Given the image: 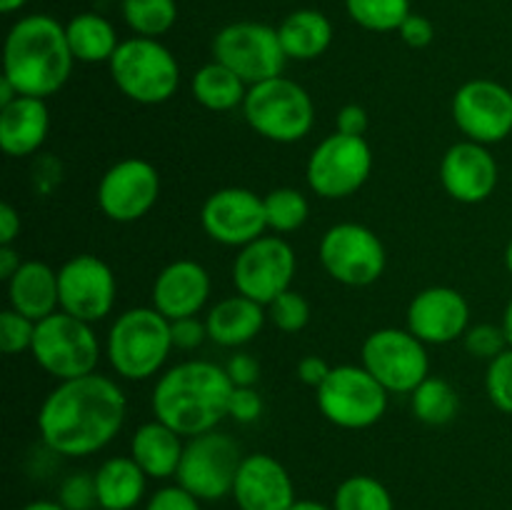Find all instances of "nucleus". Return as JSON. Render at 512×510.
<instances>
[{
	"label": "nucleus",
	"mask_w": 512,
	"mask_h": 510,
	"mask_svg": "<svg viewBox=\"0 0 512 510\" xmlns=\"http://www.w3.org/2000/svg\"><path fill=\"white\" fill-rule=\"evenodd\" d=\"M128 400L113 378L100 373L60 380L38 410V430L55 455L85 458L105 445L125 425Z\"/></svg>",
	"instance_id": "obj_1"
},
{
	"label": "nucleus",
	"mask_w": 512,
	"mask_h": 510,
	"mask_svg": "<svg viewBox=\"0 0 512 510\" xmlns=\"http://www.w3.org/2000/svg\"><path fill=\"white\" fill-rule=\"evenodd\" d=\"M228 370L210 360H185L158 378L150 398L155 420L165 423L183 438L210 433L228 418L230 395Z\"/></svg>",
	"instance_id": "obj_2"
},
{
	"label": "nucleus",
	"mask_w": 512,
	"mask_h": 510,
	"mask_svg": "<svg viewBox=\"0 0 512 510\" xmlns=\"http://www.w3.org/2000/svg\"><path fill=\"white\" fill-rule=\"evenodd\" d=\"M73 63L65 25L53 15H23L10 25L3 45V78L20 95L43 100L55 95L68 83Z\"/></svg>",
	"instance_id": "obj_3"
},
{
	"label": "nucleus",
	"mask_w": 512,
	"mask_h": 510,
	"mask_svg": "<svg viewBox=\"0 0 512 510\" xmlns=\"http://www.w3.org/2000/svg\"><path fill=\"white\" fill-rule=\"evenodd\" d=\"M170 320L155 308H130L115 318L105 340V355L125 380H148L160 373L173 350Z\"/></svg>",
	"instance_id": "obj_4"
},
{
	"label": "nucleus",
	"mask_w": 512,
	"mask_h": 510,
	"mask_svg": "<svg viewBox=\"0 0 512 510\" xmlns=\"http://www.w3.org/2000/svg\"><path fill=\"white\" fill-rule=\"evenodd\" d=\"M110 78L120 93L140 105H160L178 93L180 65L155 38L123 40L108 63Z\"/></svg>",
	"instance_id": "obj_5"
},
{
	"label": "nucleus",
	"mask_w": 512,
	"mask_h": 510,
	"mask_svg": "<svg viewBox=\"0 0 512 510\" xmlns=\"http://www.w3.org/2000/svg\"><path fill=\"white\" fill-rule=\"evenodd\" d=\"M243 115L260 138L290 145L303 140L313 130L315 105L303 85L278 75V78L250 85Z\"/></svg>",
	"instance_id": "obj_6"
},
{
	"label": "nucleus",
	"mask_w": 512,
	"mask_h": 510,
	"mask_svg": "<svg viewBox=\"0 0 512 510\" xmlns=\"http://www.w3.org/2000/svg\"><path fill=\"white\" fill-rule=\"evenodd\" d=\"M30 355L50 378L60 383V380L95 373L100 360V340L93 325L58 310L35 323Z\"/></svg>",
	"instance_id": "obj_7"
},
{
	"label": "nucleus",
	"mask_w": 512,
	"mask_h": 510,
	"mask_svg": "<svg viewBox=\"0 0 512 510\" xmlns=\"http://www.w3.org/2000/svg\"><path fill=\"white\" fill-rule=\"evenodd\" d=\"M213 58L243 78L248 88L283 75L288 63L278 28L255 20H240L220 28L213 38Z\"/></svg>",
	"instance_id": "obj_8"
},
{
	"label": "nucleus",
	"mask_w": 512,
	"mask_h": 510,
	"mask_svg": "<svg viewBox=\"0 0 512 510\" xmlns=\"http://www.w3.org/2000/svg\"><path fill=\"white\" fill-rule=\"evenodd\" d=\"M373 173V150L368 140L355 135L330 133L308 158L305 178L310 190L325 200L350 198L368 183Z\"/></svg>",
	"instance_id": "obj_9"
},
{
	"label": "nucleus",
	"mask_w": 512,
	"mask_h": 510,
	"mask_svg": "<svg viewBox=\"0 0 512 510\" xmlns=\"http://www.w3.org/2000/svg\"><path fill=\"white\" fill-rule=\"evenodd\" d=\"M388 395L363 365H335L318 388V408L338 428L365 430L385 415Z\"/></svg>",
	"instance_id": "obj_10"
},
{
	"label": "nucleus",
	"mask_w": 512,
	"mask_h": 510,
	"mask_svg": "<svg viewBox=\"0 0 512 510\" xmlns=\"http://www.w3.org/2000/svg\"><path fill=\"white\" fill-rule=\"evenodd\" d=\"M243 458L245 455L240 453V445L230 435L218 433V430L195 435L185 443L175 483L183 485L188 493H193L203 503L220 500L225 495H233V485Z\"/></svg>",
	"instance_id": "obj_11"
},
{
	"label": "nucleus",
	"mask_w": 512,
	"mask_h": 510,
	"mask_svg": "<svg viewBox=\"0 0 512 510\" xmlns=\"http://www.w3.org/2000/svg\"><path fill=\"white\" fill-rule=\"evenodd\" d=\"M360 365L388 393H413L430 375L425 343L408 328H380L363 343Z\"/></svg>",
	"instance_id": "obj_12"
},
{
	"label": "nucleus",
	"mask_w": 512,
	"mask_h": 510,
	"mask_svg": "<svg viewBox=\"0 0 512 510\" xmlns=\"http://www.w3.org/2000/svg\"><path fill=\"white\" fill-rule=\"evenodd\" d=\"M320 263L325 273L348 288H365L383 278L385 245L378 235L360 223H338L325 230L320 240Z\"/></svg>",
	"instance_id": "obj_13"
},
{
	"label": "nucleus",
	"mask_w": 512,
	"mask_h": 510,
	"mask_svg": "<svg viewBox=\"0 0 512 510\" xmlns=\"http://www.w3.org/2000/svg\"><path fill=\"white\" fill-rule=\"evenodd\" d=\"M295 250L280 235L253 240L233 263V285L240 295L268 308L280 293L290 290L295 275Z\"/></svg>",
	"instance_id": "obj_14"
},
{
	"label": "nucleus",
	"mask_w": 512,
	"mask_h": 510,
	"mask_svg": "<svg viewBox=\"0 0 512 510\" xmlns=\"http://www.w3.org/2000/svg\"><path fill=\"white\" fill-rule=\"evenodd\" d=\"M60 310L85 323L108 318L118 295L113 268L98 255L80 253L65 260L58 270Z\"/></svg>",
	"instance_id": "obj_15"
},
{
	"label": "nucleus",
	"mask_w": 512,
	"mask_h": 510,
	"mask_svg": "<svg viewBox=\"0 0 512 510\" xmlns=\"http://www.w3.org/2000/svg\"><path fill=\"white\" fill-rule=\"evenodd\" d=\"M453 120L465 140L500 143L512 133V90L488 78L468 80L453 95Z\"/></svg>",
	"instance_id": "obj_16"
},
{
	"label": "nucleus",
	"mask_w": 512,
	"mask_h": 510,
	"mask_svg": "<svg viewBox=\"0 0 512 510\" xmlns=\"http://www.w3.org/2000/svg\"><path fill=\"white\" fill-rule=\"evenodd\" d=\"M160 198V173L143 158L118 160L98 183V205L115 223H135Z\"/></svg>",
	"instance_id": "obj_17"
},
{
	"label": "nucleus",
	"mask_w": 512,
	"mask_h": 510,
	"mask_svg": "<svg viewBox=\"0 0 512 510\" xmlns=\"http://www.w3.org/2000/svg\"><path fill=\"white\" fill-rule=\"evenodd\" d=\"M200 225L215 243L245 248L268 230L265 203L248 188H220L200 208Z\"/></svg>",
	"instance_id": "obj_18"
},
{
	"label": "nucleus",
	"mask_w": 512,
	"mask_h": 510,
	"mask_svg": "<svg viewBox=\"0 0 512 510\" xmlns=\"http://www.w3.org/2000/svg\"><path fill=\"white\" fill-rule=\"evenodd\" d=\"M470 328V305L460 290L448 285L425 288L410 300L408 330L425 345H448Z\"/></svg>",
	"instance_id": "obj_19"
},
{
	"label": "nucleus",
	"mask_w": 512,
	"mask_h": 510,
	"mask_svg": "<svg viewBox=\"0 0 512 510\" xmlns=\"http://www.w3.org/2000/svg\"><path fill=\"white\" fill-rule=\"evenodd\" d=\"M500 168L488 145L460 140L450 145L448 153L440 160V183L445 193L465 205H475L488 200L498 188Z\"/></svg>",
	"instance_id": "obj_20"
},
{
	"label": "nucleus",
	"mask_w": 512,
	"mask_h": 510,
	"mask_svg": "<svg viewBox=\"0 0 512 510\" xmlns=\"http://www.w3.org/2000/svg\"><path fill=\"white\" fill-rule=\"evenodd\" d=\"M233 498L240 510H290L298 500L288 468L268 453L245 455Z\"/></svg>",
	"instance_id": "obj_21"
},
{
	"label": "nucleus",
	"mask_w": 512,
	"mask_h": 510,
	"mask_svg": "<svg viewBox=\"0 0 512 510\" xmlns=\"http://www.w3.org/2000/svg\"><path fill=\"white\" fill-rule=\"evenodd\" d=\"M210 275L195 260H175L165 265L153 283V308L168 320L193 318L210 298Z\"/></svg>",
	"instance_id": "obj_22"
},
{
	"label": "nucleus",
	"mask_w": 512,
	"mask_h": 510,
	"mask_svg": "<svg viewBox=\"0 0 512 510\" xmlns=\"http://www.w3.org/2000/svg\"><path fill=\"white\" fill-rule=\"evenodd\" d=\"M50 130V113L43 98L20 95L0 108V148L8 158H25L43 148Z\"/></svg>",
	"instance_id": "obj_23"
},
{
	"label": "nucleus",
	"mask_w": 512,
	"mask_h": 510,
	"mask_svg": "<svg viewBox=\"0 0 512 510\" xmlns=\"http://www.w3.org/2000/svg\"><path fill=\"white\" fill-rule=\"evenodd\" d=\"M10 308L23 313L25 318L40 323L48 315L60 310L58 270L40 260H25L18 273L8 280Z\"/></svg>",
	"instance_id": "obj_24"
},
{
	"label": "nucleus",
	"mask_w": 512,
	"mask_h": 510,
	"mask_svg": "<svg viewBox=\"0 0 512 510\" xmlns=\"http://www.w3.org/2000/svg\"><path fill=\"white\" fill-rule=\"evenodd\" d=\"M265 320H268L265 305L238 293L223 298L218 305L210 308V313L205 315V328H208V338L215 345L240 348V345L258 338Z\"/></svg>",
	"instance_id": "obj_25"
},
{
	"label": "nucleus",
	"mask_w": 512,
	"mask_h": 510,
	"mask_svg": "<svg viewBox=\"0 0 512 510\" xmlns=\"http://www.w3.org/2000/svg\"><path fill=\"white\" fill-rule=\"evenodd\" d=\"M183 450V435L160 420L143 423L130 438V458L153 480L175 478Z\"/></svg>",
	"instance_id": "obj_26"
},
{
	"label": "nucleus",
	"mask_w": 512,
	"mask_h": 510,
	"mask_svg": "<svg viewBox=\"0 0 512 510\" xmlns=\"http://www.w3.org/2000/svg\"><path fill=\"white\" fill-rule=\"evenodd\" d=\"M278 38L288 60L320 58L333 43V23L325 13L315 8H300L285 15L278 25Z\"/></svg>",
	"instance_id": "obj_27"
},
{
	"label": "nucleus",
	"mask_w": 512,
	"mask_h": 510,
	"mask_svg": "<svg viewBox=\"0 0 512 510\" xmlns=\"http://www.w3.org/2000/svg\"><path fill=\"white\" fill-rule=\"evenodd\" d=\"M95 485L103 510H135L145 498L148 475L130 455H115L95 470Z\"/></svg>",
	"instance_id": "obj_28"
},
{
	"label": "nucleus",
	"mask_w": 512,
	"mask_h": 510,
	"mask_svg": "<svg viewBox=\"0 0 512 510\" xmlns=\"http://www.w3.org/2000/svg\"><path fill=\"white\" fill-rule=\"evenodd\" d=\"M65 35H68L70 53L78 63H110L115 55L118 40L113 23L98 13H78L65 23Z\"/></svg>",
	"instance_id": "obj_29"
},
{
	"label": "nucleus",
	"mask_w": 512,
	"mask_h": 510,
	"mask_svg": "<svg viewBox=\"0 0 512 510\" xmlns=\"http://www.w3.org/2000/svg\"><path fill=\"white\" fill-rule=\"evenodd\" d=\"M190 93H193L195 103H200L203 108L215 110V113H228V110L243 108L248 83L238 78L230 68H225L223 63L213 60V63L195 70L193 80H190Z\"/></svg>",
	"instance_id": "obj_30"
},
{
	"label": "nucleus",
	"mask_w": 512,
	"mask_h": 510,
	"mask_svg": "<svg viewBox=\"0 0 512 510\" xmlns=\"http://www.w3.org/2000/svg\"><path fill=\"white\" fill-rule=\"evenodd\" d=\"M410 408L413 415L425 425H448L453 423L460 410V395L453 385L443 378H428L410 393Z\"/></svg>",
	"instance_id": "obj_31"
},
{
	"label": "nucleus",
	"mask_w": 512,
	"mask_h": 510,
	"mask_svg": "<svg viewBox=\"0 0 512 510\" xmlns=\"http://www.w3.org/2000/svg\"><path fill=\"white\" fill-rule=\"evenodd\" d=\"M123 20L140 38H155L168 33L178 20L175 0H120Z\"/></svg>",
	"instance_id": "obj_32"
},
{
	"label": "nucleus",
	"mask_w": 512,
	"mask_h": 510,
	"mask_svg": "<svg viewBox=\"0 0 512 510\" xmlns=\"http://www.w3.org/2000/svg\"><path fill=\"white\" fill-rule=\"evenodd\" d=\"M350 20L370 33H393L400 30L413 10L410 0H345Z\"/></svg>",
	"instance_id": "obj_33"
},
{
	"label": "nucleus",
	"mask_w": 512,
	"mask_h": 510,
	"mask_svg": "<svg viewBox=\"0 0 512 510\" xmlns=\"http://www.w3.org/2000/svg\"><path fill=\"white\" fill-rule=\"evenodd\" d=\"M333 510H395L393 495L373 475H350L333 495Z\"/></svg>",
	"instance_id": "obj_34"
},
{
	"label": "nucleus",
	"mask_w": 512,
	"mask_h": 510,
	"mask_svg": "<svg viewBox=\"0 0 512 510\" xmlns=\"http://www.w3.org/2000/svg\"><path fill=\"white\" fill-rule=\"evenodd\" d=\"M263 203L268 230H275V233H293L303 228L310 215L308 198L298 188L270 190L268 195H263Z\"/></svg>",
	"instance_id": "obj_35"
},
{
	"label": "nucleus",
	"mask_w": 512,
	"mask_h": 510,
	"mask_svg": "<svg viewBox=\"0 0 512 510\" xmlns=\"http://www.w3.org/2000/svg\"><path fill=\"white\" fill-rule=\"evenodd\" d=\"M268 320L283 333H300L310 323V303L298 290H285L268 305Z\"/></svg>",
	"instance_id": "obj_36"
},
{
	"label": "nucleus",
	"mask_w": 512,
	"mask_h": 510,
	"mask_svg": "<svg viewBox=\"0 0 512 510\" xmlns=\"http://www.w3.org/2000/svg\"><path fill=\"white\" fill-rule=\"evenodd\" d=\"M485 390L488 398L500 413L512 415V348L503 350L498 358L488 363V373H485Z\"/></svg>",
	"instance_id": "obj_37"
},
{
	"label": "nucleus",
	"mask_w": 512,
	"mask_h": 510,
	"mask_svg": "<svg viewBox=\"0 0 512 510\" xmlns=\"http://www.w3.org/2000/svg\"><path fill=\"white\" fill-rule=\"evenodd\" d=\"M35 320L8 308L0 313V350L5 355H20L33 348Z\"/></svg>",
	"instance_id": "obj_38"
},
{
	"label": "nucleus",
	"mask_w": 512,
	"mask_h": 510,
	"mask_svg": "<svg viewBox=\"0 0 512 510\" xmlns=\"http://www.w3.org/2000/svg\"><path fill=\"white\" fill-rule=\"evenodd\" d=\"M58 500L65 510H95L100 508L98 500V485H95V473H70L68 478L60 483Z\"/></svg>",
	"instance_id": "obj_39"
},
{
	"label": "nucleus",
	"mask_w": 512,
	"mask_h": 510,
	"mask_svg": "<svg viewBox=\"0 0 512 510\" xmlns=\"http://www.w3.org/2000/svg\"><path fill=\"white\" fill-rule=\"evenodd\" d=\"M463 345L465 350H468V355H473V358L478 360H488V363L493 358H498L503 350L510 348L503 325L493 323H480L465 330Z\"/></svg>",
	"instance_id": "obj_40"
},
{
	"label": "nucleus",
	"mask_w": 512,
	"mask_h": 510,
	"mask_svg": "<svg viewBox=\"0 0 512 510\" xmlns=\"http://www.w3.org/2000/svg\"><path fill=\"white\" fill-rule=\"evenodd\" d=\"M203 500L195 498L193 493L183 488V485H163L155 490L145 503V510H203L200 508Z\"/></svg>",
	"instance_id": "obj_41"
},
{
	"label": "nucleus",
	"mask_w": 512,
	"mask_h": 510,
	"mask_svg": "<svg viewBox=\"0 0 512 510\" xmlns=\"http://www.w3.org/2000/svg\"><path fill=\"white\" fill-rule=\"evenodd\" d=\"M263 413V398L255 388H233L228 415L235 423H255Z\"/></svg>",
	"instance_id": "obj_42"
},
{
	"label": "nucleus",
	"mask_w": 512,
	"mask_h": 510,
	"mask_svg": "<svg viewBox=\"0 0 512 510\" xmlns=\"http://www.w3.org/2000/svg\"><path fill=\"white\" fill-rule=\"evenodd\" d=\"M170 333H173V345L180 350H195L208 340L205 320H198V315H193V318L170 320Z\"/></svg>",
	"instance_id": "obj_43"
},
{
	"label": "nucleus",
	"mask_w": 512,
	"mask_h": 510,
	"mask_svg": "<svg viewBox=\"0 0 512 510\" xmlns=\"http://www.w3.org/2000/svg\"><path fill=\"white\" fill-rule=\"evenodd\" d=\"M400 38H403L405 45H410V48H428L430 43H433L435 38V25L430 23V18H425V15H418V13H410L408 18H405V23L400 25Z\"/></svg>",
	"instance_id": "obj_44"
},
{
	"label": "nucleus",
	"mask_w": 512,
	"mask_h": 510,
	"mask_svg": "<svg viewBox=\"0 0 512 510\" xmlns=\"http://www.w3.org/2000/svg\"><path fill=\"white\" fill-rule=\"evenodd\" d=\"M228 370V378L235 388H255V383L260 380V365L253 355L238 353L228 360L225 365Z\"/></svg>",
	"instance_id": "obj_45"
},
{
	"label": "nucleus",
	"mask_w": 512,
	"mask_h": 510,
	"mask_svg": "<svg viewBox=\"0 0 512 510\" xmlns=\"http://www.w3.org/2000/svg\"><path fill=\"white\" fill-rule=\"evenodd\" d=\"M335 128L343 135H355V138H365L368 130V113L363 105H343L335 115Z\"/></svg>",
	"instance_id": "obj_46"
},
{
	"label": "nucleus",
	"mask_w": 512,
	"mask_h": 510,
	"mask_svg": "<svg viewBox=\"0 0 512 510\" xmlns=\"http://www.w3.org/2000/svg\"><path fill=\"white\" fill-rule=\"evenodd\" d=\"M330 370L333 368H330L320 355H305V358L298 363V378L303 380L305 385L318 390L320 385L325 383V378L330 375Z\"/></svg>",
	"instance_id": "obj_47"
},
{
	"label": "nucleus",
	"mask_w": 512,
	"mask_h": 510,
	"mask_svg": "<svg viewBox=\"0 0 512 510\" xmlns=\"http://www.w3.org/2000/svg\"><path fill=\"white\" fill-rule=\"evenodd\" d=\"M20 228H23V223H20L18 210L10 203L0 205V245H13L20 235Z\"/></svg>",
	"instance_id": "obj_48"
},
{
	"label": "nucleus",
	"mask_w": 512,
	"mask_h": 510,
	"mask_svg": "<svg viewBox=\"0 0 512 510\" xmlns=\"http://www.w3.org/2000/svg\"><path fill=\"white\" fill-rule=\"evenodd\" d=\"M20 265H23V260H20L18 250H15L13 245H0V280L8 283V280L18 273Z\"/></svg>",
	"instance_id": "obj_49"
},
{
	"label": "nucleus",
	"mask_w": 512,
	"mask_h": 510,
	"mask_svg": "<svg viewBox=\"0 0 512 510\" xmlns=\"http://www.w3.org/2000/svg\"><path fill=\"white\" fill-rule=\"evenodd\" d=\"M20 510H65L58 500H33V503H25Z\"/></svg>",
	"instance_id": "obj_50"
},
{
	"label": "nucleus",
	"mask_w": 512,
	"mask_h": 510,
	"mask_svg": "<svg viewBox=\"0 0 512 510\" xmlns=\"http://www.w3.org/2000/svg\"><path fill=\"white\" fill-rule=\"evenodd\" d=\"M290 510H333V505H323L318 500H295Z\"/></svg>",
	"instance_id": "obj_51"
},
{
	"label": "nucleus",
	"mask_w": 512,
	"mask_h": 510,
	"mask_svg": "<svg viewBox=\"0 0 512 510\" xmlns=\"http://www.w3.org/2000/svg\"><path fill=\"white\" fill-rule=\"evenodd\" d=\"M503 330H505V338H508V345L512 348V298L505 305V313H503Z\"/></svg>",
	"instance_id": "obj_52"
},
{
	"label": "nucleus",
	"mask_w": 512,
	"mask_h": 510,
	"mask_svg": "<svg viewBox=\"0 0 512 510\" xmlns=\"http://www.w3.org/2000/svg\"><path fill=\"white\" fill-rule=\"evenodd\" d=\"M25 3H28V0H0V10H3L5 15H10V13H18V10L23 8Z\"/></svg>",
	"instance_id": "obj_53"
},
{
	"label": "nucleus",
	"mask_w": 512,
	"mask_h": 510,
	"mask_svg": "<svg viewBox=\"0 0 512 510\" xmlns=\"http://www.w3.org/2000/svg\"><path fill=\"white\" fill-rule=\"evenodd\" d=\"M505 268H508L510 275H512V238H510L508 248H505Z\"/></svg>",
	"instance_id": "obj_54"
}]
</instances>
